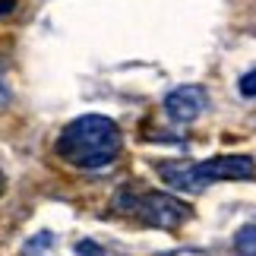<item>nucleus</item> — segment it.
I'll return each instance as SVG.
<instances>
[{
	"mask_svg": "<svg viewBox=\"0 0 256 256\" xmlns=\"http://www.w3.org/2000/svg\"><path fill=\"white\" fill-rule=\"evenodd\" d=\"M54 149L66 164H76V168H86V171H98V168H108L120 155L124 136H120V126L111 117L82 114L73 124L64 126V133L57 136Z\"/></svg>",
	"mask_w": 256,
	"mask_h": 256,
	"instance_id": "f257e3e1",
	"label": "nucleus"
},
{
	"mask_svg": "<svg viewBox=\"0 0 256 256\" xmlns=\"http://www.w3.org/2000/svg\"><path fill=\"white\" fill-rule=\"evenodd\" d=\"M158 171L168 180V186L200 193L209 184H218V180H250V177H256V164L250 155H218V158H206L200 164L171 162V164H162Z\"/></svg>",
	"mask_w": 256,
	"mask_h": 256,
	"instance_id": "f03ea898",
	"label": "nucleus"
},
{
	"mask_svg": "<svg viewBox=\"0 0 256 256\" xmlns=\"http://www.w3.org/2000/svg\"><path fill=\"white\" fill-rule=\"evenodd\" d=\"M114 206H124V209H133L146 224L152 228H180V224L193 215V209L184 200H177L171 193H146V196H120Z\"/></svg>",
	"mask_w": 256,
	"mask_h": 256,
	"instance_id": "7ed1b4c3",
	"label": "nucleus"
},
{
	"mask_svg": "<svg viewBox=\"0 0 256 256\" xmlns=\"http://www.w3.org/2000/svg\"><path fill=\"white\" fill-rule=\"evenodd\" d=\"M206 104H209V98L200 86H180L164 98V114L177 124H190L206 111Z\"/></svg>",
	"mask_w": 256,
	"mask_h": 256,
	"instance_id": "20e7f679",
	"label": "nucleus"
},
{
	"mask_svg": "<svg viewBox=\"0 0 256 256\" xmlns=\"http://www.w3.org/2000/svg\"><path fill=\"white\" fill-rule=\"evenodd\" d=\"M234 247H238L240 256H256V218L238 228V234H234Z\"/></svg>",
	"mask_w": 256,
	"mask_h": 256,
	"instance_id": "39448f33",
	"label": "nucleus"
},
{
	"mask_svg": "<svg viewBox=\"0 0 256 256\" xmlns=\"http://www.w3.org/2000/svg\"><path fill=\"white\" fill-rule=\"evenodd\" d=\"M238 88H240V95H247V98H256V70L244 73V76H240V82H238Z\"/></svg>",
	"mask_w": 256,
	"mask_h": 256,
	"instance_id": "423d86ee",
	"label": "nucleus"
},
{
	"mask_svg": "<svg viewBox=\"0 0 256 256\" xmlns=\"http://www.w3.org/2000/svg\"><path fill=\"white\" fill-rule=\"evenodd\" d=\"M76 253L80 256H104V250L98 247V244H92V240H80L76 244Z\"/></svg>",
	"mask_w": 256,
	"mask_h": 256,
	"instance_id": "0eeeda50",
	"label": "nucleus"
},
{
	"mask_svg": "<svg viewBox=\"0 0 256 256\" xmlns=\"http://www.w3.org/2000/svg\"><path fill=\"white\" fill-rule=\"evenodd\" d=\"M13 6H16V0H0V16H10Z\"/></svg>",
	"mask_w": 256,
	"mask_h": 256,
	"instance_id": "6e6552de",
	"label": "nucleus"
},
{
	"mask_svg": "<svg viewBox=\"0 0 256 256\" xmlns=\"http://www.w3.org/2000/svg\"><path fill=\"white\" fill-rule=\"evenodd\" d=\"M6 102H10V88H6V82H4V80H0V108H4Z\"/></svg>",
	"mask_w": 256,
	"mask_h": 256,
	"instance_id": "1a4fd4ad",
	"label": "nucleus"
},
{
	"mask_svg": "<svg viewBox=\"0 0 256 256\" xmlns=\"http://www.w3.org/2000/svg\"><path fill=\"white\" fill-rule=\"evenodd\" d=\"M6 190V177H4V171H0V193Z\"/></svg>",
	"mask_w": 256,
	"mask_h": 256,
	"instance_id": "9d476101",
	"label": "nucleus"
}]
</instances>
